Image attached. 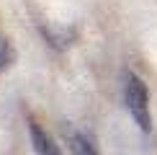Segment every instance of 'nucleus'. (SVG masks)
<instances>
[{"label":"nucleus","instance_id":"f03ea898","mask_svg":"<svg viewBox=\"0 0 157 155\" xmlns=\"http://www.w3.org/2000/svg\"><path fill=\"white\" fill-rule=\"evenodd\" d=\"M29 137H31V145H34V155H62L59 147L54 145V140L36 121H29Z\"/></svg>","mask_w":157,"mask_h":155},{"label":"nucleus","instance_id":"f257e3e1","mask_svg":"<svg viewBox=\"0 0 157 155\" xmlns=\"http://www.w3.org/2000/svg\"><path fill=\"white\" fill-rule=\"evenodd\" d=\"M124 101H126V109L132 114L134 124L142 129V132H149L152 129V111H149V93L147 85L136 73H124Z\"/></svg>","mask_w":157,"mask_h":155},{"label":"nucleus","instance_id":"7ed1b4c3","mask_svg":"<svg viewBox=\"0 0 157 155\" xmlns=\"http://www.w3.org/2000/svg\"><path fill=\"white\" fill-rule=\"evenodd\" d=\"M64 137H67V147L72 155H98L93 140L88 134L77 132V129H64Z\"/></svg>","mask_w":157,"mask_h":155},{"label":"nucleus","instance_id":"20e7f679","mask_svg":"<svg viewBox=\"0 0 157 155\" xmlns=\"http://www.w3.org/2000/svg\"><path fill=\"white\" fill-rule=\"evenodd\" d=\"M10 62H13V47H10V42L5 36H0V73H3Z\"/></svg>","mask_w":157,"mask_h":155}]
</instances>
